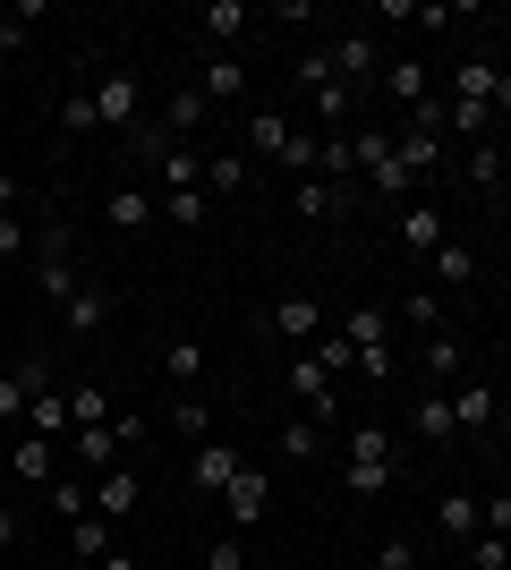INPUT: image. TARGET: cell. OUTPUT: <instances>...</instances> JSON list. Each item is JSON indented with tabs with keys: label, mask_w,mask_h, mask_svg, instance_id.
<instances>
[{
	"label": "cell",
	"mask_w": 511,
	"mask_h": 570,
	"mask_svg": "<svg viewBox=\"0 0 511 570\" xmlns=\"http://www.w3.org/2000/svg\"><path fill=\"white\" fill-rule=\"evenodd\" d=\"M51 119H60V137H102V111H95V86H86V95H60V102H51Z\"/></svg>",
	"instance_id": "cell-25"
},
{
	"label": "cell",
	"mask_w": 511,
	"mask_h": 570,
	"mask_svg": "<svg viewBox=\"0 0 511 570\" xmlns=\"http://www.w3.org/2000/svg\"><path fill=\"white\" fill-rule=\"evenodd\" d=\"M95 511H102V520H111V528H128V520H137V511H146V476L128 469V460H120V469H111V476H95Z\"/></svg>",
	"instance_id": "cell-5"
},
{
	"label": "cell",
	"mask_w": 511,
	"mask_h": 570,
	"mask_svg": "<svg viewBox=\"0 0 511 570\" xmlns=\"http://www.w3.org/2000/svg\"><path fill=\"white\" fill-rule=\"evenodd\" d=\"M435 528L452 537V546H469V537L487 528V502H478V494H443V502H435Z\"/></svg>",
	"instance_id": "cell-18"
},
{
	"label": "cell",
	"mask_w": 511,
	"mask_h": 570,
	"mask_svg": "<svg viewBox=\"0 0 511 570\" xmlns=\"http://www.w3.org/2000/svg\"><path fill=\"white\" fill-rule=\"evenodd\" d=\"M35 18H43V0H18V9H0V51H18Z\"/></svg>",
	"instance_id": "cell-44"
},
{
	"label": "cell",
	"mask_w": 511,
	"mask_h": 570,
	"mask_svg": "<svg viewBox=\"0 0 511 570\" xmlns=\"http://www.w3.org/2000/svg\"><path fill=\"white\" fill-rule=\"evenodd\" d=\"M375 570H417V546H401V537H392V546L375 553Z\"/></svg>",
	"instance_id": "cell-51"
},
{
	"label": "cell",
	"mask_w": 511,
	"mask_h": 570,
	"mask_svg": "<svg viewBox=\"0 0 511 570\" xmlns=\"http://www.w3.org/2000/svg\"><path fill=\"white\" fill-rule=\"evenodd\" d=\"M69 417H77V426H111V401H102L95 383H77V392H69Z\"/></svg>",
	"instance_id": "cell-45"
},
{
	"label": "cell",
	"mask_w": 511,
	"mask_h": 570,
	"mask_svg": "<svg viewBox=\"0 0 511 570\" xmlns=\"http://www.w3.org/2000/svg\"><path fill=\"white\" fill-rule=\"evenodd\" d=\"M392 476H401L392 460H341V494H350V502H375V494H392Z\"/></svg>",
	"instance_id": "cell-17"
},
{
	"label": "cell",
	"mask_w": 511,
	"mask_h": 570,
	"mask_svg": "<svg viewBox=\"0 0 511 570\" xmlns=\"http://www.w3.org/2000/svg\"><path fill=\"white\" fill-rule=\"evenodd\" d=\"M26 434H43V443L77 434V417H69V392H35V401H26Z\"/></svg>",
	"instance_id": "cell-15"
},
{
	"label": "cell",
	"mask_w": 511,
	"mask_h": 570,
	"mask_svg": "<svg viewBox=\"0 0 511 570\" xmlns=\"http://www.w3.org/2000/svg\"><path fill=\"white\" fill-rule=\"evenodd\" d=\"M341 443H350V460H392V469H401V443H392V426H375V417L341 426Z\"/></svg>",
	"instance_id": "cell-22"
},
{
	"label": "cell",
	"mask_w": 511,
	"mask_h": 570,
	"mask_svg": "<svg viewBox=\"0 0 511 570\" xmlns=\"http://www.w3.org/2000/svg\"><path fill=\"white\" fill-rule=\"evenodd\" d=\"M95 570H146V562H137V553H128V546H111V553H102Z\"/></svg>",
	"instance_id": "cell-54"
},
{
	"label": "cell",
	"mask_w": 511,
	"mask_h": 570,
	"mask_svg": "<svg viewBox=\"0 0 511 570\" xmlns=\"http://www.w3.org/2000/svg\"><path fill=\"white\" fill-rule=\"evenodd\" d=\"M247 26H256V9H247V0H205V9H196V35H205V43H239Z\"/></svg>",
	"instance_id": "cell-12"
},
{
	"label": "cell",
	"mask_w": 511,
	"mask_h": 570,
	"mask_svg": "<svg viewBox=\"0 0 511 570\" xmlns=\"http://www.w3.org/2000/svg\"><path fill=\"white\" fill-rule=\"evenodd\" d=\"M51 392V366L43 357H18V366H0V426H26V401Z\"/></svg>",
	"instance_id": "cell-4"
},
{
	"label": "cell",
	"mask_w": 511,
	"mask_h": 570,
	"mask_svg": "<svg viewBox=\"0 0 511 570\" xmlns=\"http://www.w3.org/2000/svg\"><path fill=\"white\" fill-rule=\"evenodd\" d=\"M0 256H35V230L18 214H0Z\"/></svg>",
	"instance_id": "cell-49"
},
{
	"label": "cell",
	"mask_w": 511,
	"mask_h": 570,
	"mask_svg": "<svg viewBox=\"0 0 511 570\" xmlns=\"http://www.w3.org/2000/svg\"><path fill=\"white\" fill-rule=\"evenodd\" d=\"M205 196H247V154H205Z\"/></svg>",
	"instance_id": "cell-33"
},
{
	"label": "cell",
	"mask_w": 511,
	"mask_h": 570,
	"mask_svg": "<svg viewBox=\"0 0 511 570\" xmlns=\"http://www.w3.org/2000/svg\"><path fill=\"white\" fill-rule=\"evenodd\" d=\"M170 434H214V409L196 401V392H179V409H170Z\"/></svg>",
	"instance_id": "cell-46"
},
{
	"label": "cell",
	"mask_w": 511,
	"mask_h": 570,
	"mask_svg": "<svg viewBox=\"0 0 511 570\" xmlns=\"http://www.w3.org/2000/svg\"><path fill=\"white\" fill-rule=\"evenodd\" d=\"M0 546H18V502H9V476H0Z\"/></svg>",
	"instance_id": "cell-53"
},
{
	"label": "cell",
	"mask_w": 511,
	"mask_h": 570,
	"mask_svg": "<svg viewBox=\"0 0 511 570\" xmlns=\"http://www.w3.org/2000/svg\"><path fill=\"white\" fill-rule=\"evenodd\" d=\"M222 511H230V528H256L273 511V469H256V460H239V476H230V485H222Z\"/></svg>",
	"instance_id": "cell-3"
},
{
	"label": "cell",
	"mask_w": 511,
	"mask_h": 570,
	"mask_svg": "<svg viewBox=\"0 0 511 570\" xmlns=\"http://www.w3.org/2000/svg\"><path fill=\"white\" fill-rule=\"evenodd\" d=\"M111 434H120V452H137V443H146L154 426H146V417H137V409H120V417H111Z\"/></svg>",
	"instance_id": "cell-50"
},
{
	"label": "cell",
	"mask_w": 511,
	"mask_h": 570,
	"mask_svg": "<svg viewBox=\"0 0 511 570\" xmlns=\"http://www.w3.org/2000/svg\"><path fill=\"white\" fill-rule=\"evenodd\" d=\"M503 188H511V154H503Z\"/></svg>",
	"instance_id": "cell-56"
},
{
	"label": "cell",
	"mask_w": 511,
	"mask_h": 570,
	"mask_svg": "<svg viewBox=\"0 0 511 570\" xmlns=\"http://www.w3.org/2000/svg\"><path fill=\"white\" fill-rule=\"evenodd\" d=\"M205 570H247V537L239 528H222L214 546H205Z\"/></svg>",
	"instance_id": "cell-43"
},
{
	"label": "cell",
	"mask_w": 511,
	"mask_h": 570,
	"mask_svg": "<svg viewBox=\"0 0 511 570\" xmlns=\"http://www.w3.org/2000/svg\"><path fill=\"white\" fill-rule=\"evenodd\" d=\"M358 375H366V383H392V375H401V357H392V341H384V350H358Z\"/></svg>",
	"instance_id": "cell-47"
},
{
	"label": "cell",
	"mask_w": 511,
	"mask_h": 570,
	"mask_svg": "<svg viewBox=\"0 0 511 570\" xmlns=\"http://www.w3.org/2000/svg\"><path fill=\"white\" fill-rule=\"evenodd\" d=\"M0 214H18V179L9 170H0Z\"/></svg>",
	"instance_id": "cell-55"
},
{
	"label": "cell",
	"mask_w": 511,
	"mask_h": 570,
	"mask_svg": "<svg viewBox=\"0 0 511 570\" xmlns=\"http://www.w3.org/2000/svg\"><path fill=\"white\" fill-rule=\"evenodd\" d=\"M366 570H375V562H366Z\"/></svg>",
	"instance_id": "cell-57"
},
{
	"label": "cell",
	"mask_w": 511,
	"mask_h": 570,
	"mask_svg": "<svg viewBox=\"0 0 511 570\" xmlns=\"http://www.w3.org/2000/svg\"><path fill=\"white\" fill-rule=\"evenodd\" d=\"M461 170L478 179V188H503V145H494V137H487V145H469V163H461Z\"/></svg>",
	"instance_id": "cell-39"
},
{
	"label": "cell",
	"mask_w": 511,
	"mask_h": 570,
	"mask_svg": "<svg viewBox=\"0 0 511 570\" xmlns=\"http://www.w3.org/2000/svg\"><path fill=\"white\" fill-rule=\"evenodd\" d=\"M316 154H324V137H316V128H291V145H282V163H291L298 179H316Z\"/></svg>",
	"instance_id": "cell-41"
},
{
	"label": "cell",
	"mask_w": 511,
	"mask_h": 570,
	"mask_svg": "<svg viewBox=\"0 0 511 570\" xmlns=\"http://www.w3.org/2000/svg\"><path fill=\"white\" fill-rule=\"evenodd\" d=\"M163 222H170V230H205V222H214V196H205V188L163 196Z\"/></svg>",
	"instance_id": "cell-29"
},
{
	"label": "cell",
	"mask_w": 511,
	"mask_h": 570,
	"mask_svg": "<svg viewBox=\"0 0 511 570\" xmlns=\"http://www.w3.org/2000/svg\"><path fill=\"white\" fill-rule=\"evenodd\" d=\"M154 179H163V196L205 188V154H196V145H163V154H154Z\"/></svg>",
	"instance_id": "cell-13"
},
{
	"label": "cell",
	"mask_w": 511,
	"mask_h": 570,
	"mask_svg": "<svg viewBox=\"0 0 511 570\" xmlns=\"http://www.w3.org/2000/svg\"><path fill=\"white\" fill-rule=\"evenodd\" d=\"M426 264H435V282H478V256H469L461 238H443V247H435Z\"/></svg>",
	"instance_id": "cell-38"
},
{
	"label": "cell",
	"mask_w": 511,
	"mask_h": 570,
	"mask_svg": "<svg viewBox=\"0 0 511 570\" xmlns=\"http://www.w3.org/2000/svg\"><path fill=\"white\" fill-rule=\"evenodd\" d=\"M205 111H214V102L196 95V86H179V95H170V102H163V128H170V145H188V137H196V128H205Z\"/></svg>",
	"instance_id": "cell-20"
},
{
	"label": "cell",
	"mask_w": 511,
	"mask_h": 570,
	"mask_svg": "<svg viewBox=\"0 0 511 570\" xmlns=\"http://www.w3.org/2000/svg\"><path fill=\"white\" fill-rule=\"evenodd\" d=\"M469 570H511V537H487V528H478V537H469Z\"/></svg>",
	"instance_id": "cell-42"
},
{
	"label": "cell",
	"mask_w": 511,
	"mask_h": 570,
	"mask_svg": "<svg viewBox=\"0 0 511 570\" xmlns=\"http://www.w3.org/2000/svg\"><path fill=\"white\" fill-rule=\"evenodd\" d=\"M95 111H102V128H111V137H137V128H146V86H137V69L95 77Z\"/></svg>",
	"instance_id": "cell-1"
},
{
	"label": "cell",
	"mask_w": 511,
	"mask_h": 570,
	"mask_svg": "<svg viewBox=\"0 0 511 570\" xmlns=\"http://www.w3.org/2000/svg\"><path fill=\"white\" fill-rule=\"evenodd\" d=\"M230 476H239V443H205V452H196V469H188V485L196 494H222V485H230Z\"/></svg>",
	"instance_id": "cell-14"
},
{
	"label": "cell",
	"mask_w": 511,
	"mask_h": 570,
	"mask_svg": "<svg viewBox=\"0 0 511 570\" xmlns=\"http://www.w3.org/2000/svg\"><path fill=\"white\" fill-rule=\"evenodd\" d=\"M298 214H307V222H341V214H350V188H333V179H298Z\"/></svg>",
	"instance_id": "cell-27"
},
{
	"label": "cell",
	"mask_w": 511,
	"mask_h": 570,
	"mask_svg": "<svg viewBox=\"0 0 511 570\" xmlns=\"http://www.w3.org/2000/svg\"><path fill=\"white\" fill-rule=\"evenodd\" d=\"M69 443H77V469H86V476H111V469H120V434H111V426H77Z\"/></svg>",
	"instance_id": "cell-16"
},
{
	"label": "cell",
	"mask_w": 511,
	"mask_h": 570,
	"mask_svg": "<svg viewBox=\"0 0 511 570\" xmlns=\"http://www.w3.org/2000/svg\"><path fill=\"white\" fill-rule=\"evenodd\" d=\"M410 426L426 434V443H461V426H452V392H426V401L410 409Z\"/></svg>",
	"instance_id": "cell-24"
},
{
	"label": "cell",
	"mask_w": 511,
	"mask_h": 570,
	"mask_svg": "<svg viewBox=\"0 0 511 570\" xmlns=\"http://www.w3.org/2000/svg\"><path fill=\"white\" fill-rule=\"evenodd\" d=\"M384 95H392V102H410V111H417V102H435V95H426V69H417V60H392V69H384Z\"/></svg>",
	"instance_id": "cell-36"
},
{
	"label": "cell",
	"mask_w": 511,
	"mask_h": 570,
	"mask_svg": "<svg viewBox=\"0 0 511 570\" xmlns=\"http://www.w3.org/2000/svg\"><path fill=\"white\" fill-rule=\"evenodd\" d=\"M163 375L179 383V392H196V375H205V341H163Z\"/></svg>",
	"instance_id": "cell-31"
},
{
	"label": "cell",
	"mask_w": 511,
	"mask_h": 570,
	"mask_svg": "<svg viewBox=\"0 0 511 570\" xmlns=\"http://www.w3.org/2000/svg\"><path fill=\"white\" fill-rule=\"evenodd\" d=\"M487 537H511V494H487Z\"/></svg>",
	"instance_id": "cell-52"
},
{
	"label": "cell",
	"mask_w": 511,
	"mask_h": 570,
	"mask_svg": "<svg viewBox=\"0 0 511 570\" xmlns=\"http://www.w3.org/2000/svg\"><path fill=\"white\" fill-rule=\"evenodd\" d=\"M298 86H307V95H316V86H333V60H324V51H298Z\"/></svg>",
	"instance_id": "cell-48"
},
{
	"label": "cell",
	"mask_w": 511,
	"mask_h": 570,
	"mask_svg": "<svg viewBox=\"0 0 511 570\" xmlns=\"http://www.w3.org/2000/svg\"><path fill=\"white\" fill-rule=\"evenodd\" d=\"M247 86H256V69H247L239 51H214V60L196 69V95L205 102H230V95H247Z\"/></svg>",
	"instance_id": "cell-8"
},
{
	"label": "cell",
	"mask_w": 511,
	"mask_h": 570,
	"mask_svg": "<svg viewBox=\"0 0 511 570\" xmlns=\"http://www.w3.org/2000/svg\"><path fill=\"white\" fill-rule=\"evenodd\" d=\"M102 315H111V307H102V289L86 282V289H77V298H69V307H60V324H69V333L86 341V333H102Z\"/></svg>",
	"instance_id": "cell-35"
},
{
	"label": "cell",
	"mask_w": 511,
	"mask_h": 570,
	"mask_svg": "<svg viewBox=\"0 0 511 570\" xmlns=\"http://www.w3.org/2000/svg\"><path fill=\"white\" fill-rule=\"evenodd\" d=\"M51 511H60V520H86V511H95V485H86V476H51Z\"/></svg>",
	"instance_id": "cell-37"
},
{
	"label": "cell",
	"mask_w": 511,
	"mask_h": 570,
	"mask_svg": "<svg viewBox=\"0 0 511 570\" xmlns=\"http://www.w3.org/2000/svg\"><path fill=\"white\" fill-rule=\"evenodd\" d=\"M273 333H282V341H316V333H324V298L282 289V298H273Z\"/></svg>",
	"instance_id": "cell-9"
},
{
	"label": "cell",
	"mask_w": 511,
	"mask_h": 570,
	"mask_svg": "<svg viewBox=\"0 0 511 570\" xmlns=\"http://www.w3.org/2000/svg\"><path fill=\"white\" fill-rule=\"evenodd\" d=\"M316 443H324V426H316V417H307V409L273 426V452H282V460H316Z\"/></svg>",
	"instance_id": "cell-23"
},
{
	"label": "cell",
	"mask_w": 511,
	"mask_h": 570,
	"mask_svg": "<svg viewBox=\"0 0 511 570\" xmlns=\"http://www.w3.org/2000/svg\"><path fill=\"white\" fill-rule=\"evenodd\" d=\"M282 145H291V119L282 111H247V154H273V163H282Z\"/></svg>",
	"instance_id": "cell-34"
},
{
	"label": "cell",
	"mask_w": 511,
	"mask_h": 570,
	"mask_svg": "<svg viewBox=\"0 0 511 570\" xmlns=\"http://www.w3.org/2000/svg\"><path fill=\"white\" fill-rule=\"evenodd\" d=\"M401 315H410L417 333H443V298L435 289H401Z\"/></svg>",
	"instance_id": "cell-40"
},
{
	"label": "cell",
	"mask_w": 511,
	"mask_h": 570,
	"mask_svg": "<svg viewBox=\"0 0 511 570\" xmlns=\"http://www.w3.org/2000/svg\"><path fill=\"white\" fill-rule=\"evenodd\" d=\"M494 417H503V392H494V383H478V375H469L461 392H452V426H461V434H487Z\"/></svg>",
	"instance_id": "cell-10"
},
{
	"label": "cell",
	"mask_w": 511,
	"mask_h": 570,
	"mask_svg": "<svg viewBox=\"0 0 511 570\" xmlns=\"http://www.w3.org/2000/svg\"><path fill=\"white\" fill-rule=\"evenodd\" d=\"M324 60H333V77L350 86V95H358L366 77H384V51H375V35H341V43L324 51Z\"/></svg>",
	"instance_id": "cell-7"
},
{
	"label": "cell",
	"mask_w": 511,
	"mask_h": 570,
	"mask_svg": "<svg viewBox=\"0 0 511 570\" xmlns=\"http://www.w3.org/2000/svg\"><path fill=\"white\" fill-rule=\"evenodd\" d=\"M102 214H111V230H154L163 196H154V188H111V205H102Z\"/></svg>",
	"instance_id": "cell-19"
},
{
	"label": "cell",
	"mask_w": 511,
	"mask_h": 570,
	"mask_svg": "<svg viewBox=\"0 0 511 570\" xmlns=\"http://www.w3.org/2000/svg\"><path fill=\"white\" fill-rule=\"evenodd\" d=\"M69 546H77V562H102V553L120 546V528L102 520V511H86V520H77V528H69Z\"/></svg>",
	"instance_id": "cell-28"
},
{
	"label": "cell",
	"mask_w": 511,
	"mask_h": 570,
	"mask_svg": "<svg viewBox=\"0 0 511 570\" xmlns=\"http://www.w3.org/2000/svg\"><path fill=\"white\" fill-rule=\"evenodd\" d=\"M341 341H350V350H384V341H392L384 307H350V315H341Z\"/></svg>",
	"instance_id": "cell-30"
},
{
	"label": "cell",
	"mask_w": 511,
	"mask_h": 570,
	"mask_svg": "<svg viewBox=\"0 0 511 570\" xmlns=\"http://www.w3.org/2000/svg\"><path fill=\"white\" fill-rule=\"evenodd\" d=\"M494 86H503V69H487V60H461V77H452V102H487V111H494Z\"/></svg>",
	"instance_id": "cell-32"
},
{
	"label": "cell",
	"mask_w": 511,
	"mask_h": 570,
	"mask_svg": "<svg viewBox=\"0 0 511 570\" xmlns=\"http://www.w3.org/2000/svg\"><path fill=\"white\" fill-rule=\"evenodd\" d=\"M461 366H469L461 333H426V350H417V375H443V383H452V375H461Z\"/></svg>",
	"instance_id": "cell-26"
},
{
	"label": "cell",
	"mask_w": 511,
	"mask_h": 570,
	"mask_svg": "<svg viewBox=\"0 0 511 570\" xmlns=\"http://www.w3.org/2000/svg\"><path fill=\"white\" fill-rule=\"evenodd\" d=\"M35 289H43V298H60V307H69L77 289H86V273H77V256H35Z\"/></svg>",
	"instance_id": "cell-21"
},
{
	"label": "cell",
	"mask_w": 511,
	"mask_h": 570,
	"mask_svg": "<svg viewBox=\"0 0 511 570\" xmlns=\"http://www.w3.org/2000/svg\"><path fill=\"white\" fill-rule=\"evenodd\" d=\"M291 401L307 409V417H316V426H341V392H333V375H324V357L307 350V357H291Z\"/></svg>",
	"instance_id": "cell-2"
},
{
	"label": "cell",
	"mask_w": 511,
	"mask_h": 570,
	"mask_svg": "<svg viewBox=\"0 0 511 570\" xmlns=\"http://www.w3.org/2000/svg\"><path fill=\"white\" fill-rule=\"evenodd\" d=\"M392 238H401L410 256H435V247H443V238H452V230H443V214H435V205H426V196H410V205L392 214Z\"/></svg>",
	"instance_id": "cell-6"
},
{
	"label": "cell",
	"mask_w": 511,
	"mask_h": 570,
	"mask_svg": "<svg viewBox=\"0 0 511 570\" xmlns=\"http://www.w3.org/2000/svg\"><path fill=\"white\" fill-rule=\"evenodd\" d=\"M60 476V452H51L43 434H18L9 443V485H51Z\"/></svg>",
	"instance_id": "cell-11"
}]
</instances>
